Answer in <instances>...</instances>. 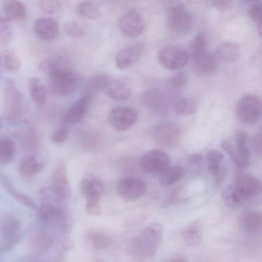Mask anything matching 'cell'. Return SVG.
Masks as SVG:
<instances>
[{
  "mask_svg": "<svg viewBox=\"0 0 262 262\" xmlns=\"http://www.w3.org/2000/svg\"><path fill=\"white\" fill-rule=\"evenodd\" d=\"M15 152L13 141L9 137L3 136L0 138V162L7 164L13 160Z\"/></svg>",
  "mask_w": 262,
  "mask_h": 262,
  "instance_id": "cell-35",
  "label": "cell"
},
{
  "mask_svg": "<svg viewBox=\"0 0 262 262\" xmlns=\"http://www.w3.org/2000/svg\"><path fill=\"white\" fill-rule=\"evenodd\" d=\"M1 179L2 183L6 190L14 198L23 205L31 209L36 207V204L34 200L28 195L16 190L5 176L1 174Z\"/></svg>",
  "mask_w": 262,
  "mask_h": 262,
  "instance_id": "cell-32",
  "label": "cell"
},
{
  "mask_svg": "<svg viewBox=\"0 0 262 262\" xmlns=\"http://www.w3.org/2000/svg\"><path fill=\"white\" fill-rule=\"evenodd\" d=\"M144 48L143 42H138L121 50L116 56V64L117 68L124 70L130 67L140 58Z\"/></svg>",
  "mask_w": 262,
  "mask_h": 262,
  "instance_id": "cell-17",
  "label": "cell"
},
{
  "mask_svg": "<svg viewBox=\"0 0 262 262\" xmlns=\"http://www.w3.org/2000/svg\"><path fill=\"white\" fill-rule=\"evenodd\" d=\"M212 2L214 7L221 11L229 9L233 4V0H212Z\"/></svg>",
  "mask_w": 262,
  "mask_h": 262,
  "instance_id": "cell-49",
  "label": "cell"
},
{
  "mask_svg": "<svg viewBox=\"0 0 262 262\" xmlns=\"http://www.w3.org/2000/svg\"><path fill=\"white\" fill-rule=\"evenodd\" d=\"M88 239L91 244L98 249H105L112 244L110 238L100 232H91L88 235Z\"/></svg>",
  "mask_w": 262,
  "mask_h": 262,
  "instance_id": "cell-40",
  "label": "cell"
},
{
  "mask_svg": "<svg viewBox=\"0 0 262 262\" xmlns=\"http://www.w3.org/2000/svg\"><path fill=\"white\" fill-rule=\"evenodd\" d=\"M158 59L161 64L169 70H177L185 66L188 60L187 52L176 45L166 46L160 49Z\"/></svg>",
  "mask_w": 262,
  "mask_h": 262,
  "instance_id": "cell-7",
  "label": "cell"
},
{
  "mask_svg": "<svg viewBox=\"0 0 262 262\" xmlns=\"http://www.w3.org/2000/svg\"><path fill=\"white\" fill-rule=\"evenodd\" d=\"M2 68L8 73H15L20 67V61L16 53L12 49L3 50L0 55Z\"/></svg>",
  "mask_w": 262,
  "mask_h": 262,
  "instance_id": "cell-29",
  "label": "cell"
},
{
  "mask_svg": "<svg viewBox=\"0 0 262 262\" xmlns=\"http://www.w3.org/2000/svg\"><path fill=\"white\" fill-rule=\"evenodd\" d=\"M144 104L159 115L166 114L168 109V101L163 92L158 88L146 90L142 95Z\"/></svg>",
  "mask_w": 262,
  "mask_h": 262,
  "instance_id": "cell-15",
  "label": "cell"
},
{
  "mask_svg": "<svg viewBox=\"0 0 262 262\" xmlns=\"http://www.w3.org/2000/svg\"><path fill=\"white\" fill-rule=\"evenodd\" d=\"M92 97L83 95L65 112L62 122L66 124H74L79 122L88 112Z\"/></svg>",
  "mask_w": 262,
  "mask_h": 262,
  "instance_id": "cell-21",
  "label": "cell"
},
{
  "mask_svg": "<svg viewBox=\"0 0 262 262\" xmlns=\"http://www.w3.org/2000/svg\"><path fill=\"white\" fill-rule=\"evenodd\" d=\"M3 92L5 115L9 121L14 122L21 116L23 95L15 82L11 79L5 80Z\"/></svg>",
  "mask_w": 262,
  "mask_h": 262,
  "instance_id": "cell-4",
  "label": "cell"
},
{
  "mask_svg": "<svg viewBox=\"0 0 262 262\" xmlns=\"http://www.w3.org/2000/svg\"><path fill=\"white\" fill-rule=\"evenodd\" d=\"M170 159L164 151L154 149L146 153L142 158L141 165L146 171L155 174H161L170 166Z\"/></svg>",
  "mask_w": 262,
  "mask_h": 262,
  "instance_id": "cell-11",
  "label": "cell"
},
{
  "mask_svg": "<svg viewBox=\"0 0 262 262\" xmlns=\"http://www.w3.org/2000/svg\"><path fill=\"white\" fill-rule=\"evenodd\" d=\"M206 158L209 163L221 164L224 160L223 154L217 150H210L207 155Z\"/></svg>",
  "mask_w": 262,
  "mask_h": 262,
  "instance_id": "cell-48",
  "label": "cell"
},
{
  "mask_svg": "<svg viewBox=\"0 0 262 262\" xmlns=\"http://www.w3.org/2000/svg\"><path fill=\"white\" fill-rule=\"evenodd\" d=\"M86 210L91 215H99L101 212L99 201L88 200L86 204Z\"/></svg>",
  "mask_w": 262,
  "mask_h": 262,
  "instance_id": "cell-47",
  "label": "cell"
},
{
  "mask_svg": "<svg viewBox=\"0 0 262 262\" xmlns=\"http://www.w3.org/2000/svg\"><path fill=\"white\" fill-rule=\"evenodd\" d=\"M38 215L42 224L50 228L63 231L66 226L63 211L52 203L43 202L40 206Z\"/></svg>",
  "mask_w": 262,
  "mask_h": 262,
  "instance_id": "cell-8",
  "label": "cell"
},
{
  "mask_svg": "<svg viewBox=\"0 0 262 262\" xmlns=\"http://www.w3.org/2000/svg\"><path fill=\"white\" fill-rule=\"evenodd\" d=\"M226 176V170L224 167L216 175L214 176L215 184L216 186L220 185L224 181Z\"/></svg>",
  "mask_w": 262,
  "mask_h": 262,
  "instance_id": "cell-52",
  "label": "cell"
},
{
  "mask_svg": "<svg viewBox=\"0 0 262 262\" xmlns=\"http://www.w3.org/2000/svg\"><path fill=\"white\" fill-rule=\"evenodd\" d=\"M50 188L57 202L67 200L71 195L66 168L62 161L58 162L55 166Z\"/></svg>",
  "mask_w": 262,
  "mask_h": 262,
  "instance_id": "cell-9",
  "label": "cell"
},
{
  "mask_svg": "<svg viewBox=\"0 0 262 262\" xmlns=\"http://www.w3.org/2000/svg\"><path fill=\"white\" fill-rule=\"evenodd\" d=\"M175 112L180 115H190L195 112L197 108L196 100L192 97H182L174 104Z\"/></svg>",
  "mask_w": 262,
  "mask_h": 262,
  "instance_id": "cell-36",
  "label": "cell"
},
{
  "mask_svg": "<svg viewBox=\"0 0 262 262\" xmlns=\"http://www.w3.org/2000/svg\"><path fill=\"white\" fill-rule=\"evenodd\" d=\"M162 236L163 228L160 224L154 223L148 226L133 239V251L142 256L153 257Z\"/></svg>",
  "mask_w": 262,
  "mask_h": 262,
  "instance_id": "cell-3",
  "label": "cell"
},
{
  "mask_svg": "<svg viewBox=\"0 0 262 262\" xmlns=\"http://www.w3.org/2000/svg\"><path fill=\"white\" fill-rule=\"evenodd\" d=\"M28 87L32 100L38 105H43L47 100V91L41 80L32 77L28 81Z\"/></svg>",
  "mask_w": 262,
  "mask_h": 262,
  "instance_id": "cell-28",
  "label": "cell"
},
{
  "mask_svg": "<svg viewBox=\"0 0 262 262\" xmlns=\"http://www.w3.org/2000/svg\"><path fill=\"white\" fill-rule=\"evenodd\" d=\"M80 189L88 200L99 201L104 191L101 180L97 176L90 174L82 180Z\"/></svg>",
  "mask_w": 262,
  "mask_h": 262,
  "instance_id": "cell-22",
  "label": "cell"
},
{
  "mask_svg": "<svg viewBox=\"0 0 262 262\" xmlns=\"http://www.w3.org/2000/svg\"><path fill=\"white\" fill-rule=\"evenodd\" d=\"M118 26L121 32L129 37H136L141 34L145 27L143 16L135 10L124 14L119 19Z\"/></svg>",
  "mask_w": 262,
  "mask_h": 262,
  "instance_id": "cell-12",
  "label": "cell"
},
{
  "mask_svg": "<svg viewBox=\"0 0 262 262\" xmlns=\"http://www.w3.org/2000/svg\"><path fill=\"white\" fill-rule=\"evenodd\" d=\"M62 60L59 57H51L41 61L38 66L40 71L47 74L53 70L62 67Z\"/></svg>",
  "mask_w": 262,
  "mask_h": 262,
  "instance_id": "cell-42",
  "label": "cell"
},
{
  "mask_svg": "<svg viewBox=\"0 0 262 262\" xmlns=\"http://www.w3.org/2000/svg\"><path fill=\"white\" fill-rule=\"evenodd\" d=\"M2 9L4 16L11 21L23 20L27 15L25 6L18 0H6L3 5Z\"/></svg>",
  "mask_w": 262,
  "mask_h": 262,
  "instance_id": "cell-27",
  "label": "cell"
},
{
  "mask_svg": "<svg viewBox=\"0 0 262 262\" xmlns=\"http://www.w3.org/2000/svg\"><path fill=\"white\" fill-rule=\"evenodd\" d=\"M262 102L256 95L248 94L238 101L236 107V113L239 119L245 123L255 122L260 116Z\"/></svg>",
  "mask_w": 262,
  "mask_h": 262,
  "instance_id": "cell-6",
  "label": "cell"
},
{
  "mask_svg": "<svg viewBox=\"0 0 262 262\" xmlns=\"http://www.w3.org/2000/svg\"><path fill=\"white\" fill-rule=\"evenodd\" d=\"M66 33L69 36L78 38L85 35V32L84 28L79 23L76 21H69L64 27Z\"/></svg>",
  "mask_w": 262,
  "mask_h": 262,
  "instance_id": "cell-43",
  "label": "cell"
},
{
  "mask_svg": "<svg viewBox=\"0 0 262 262\" xmlns=\"http://www.w3.org/2000/svg\"><path fill=\"white\" fill-rule=\"evenodd\" d=\"M33 32L39 39L49 41L55 39L59 33V26L52 18L41 17L34 23Z\"/></svg>",
  "mask_w": 262,
  "mask_h": 262,
  "instance_id": "cell-18",
  "label": "cell"
},
{
  "mask_svg": "<svg viewBox=\"0 0 262 262\" xmlns=\"http://www.w3.org/2000/svg\"><path fill=\"white\" fill-rule=\"evenodd\" d=\"M171 261H185L186 260L183 256H174L173 258H171V259L169 260Z\"/></svg>",
  "mask_w": 262,
  "mask_h": 262,
  "instance_id": "cell-54",
  "label": "cell"
},
{
  "mask_svg": "<svg viewBox=\"0 0 262 262\" xmlns=\"http://www.w3.org/2000/svg\"><path fill=\"white\" fill-rule=\"evenodd\" d=\"M111 76L105 73H98L91 76L84 86L83 95L93 98L99 92L102 91L111 81Z\"/></svg>",
  "mask_w": 262,
  "mask_h": 262,
  "instance_id": "cell-23",
  "label": "cell"
},
{
  "mask_svg": "<svg viewBox=\"0 0 262 262\" xmlns=\"http://www.w3.org/2000/svg\"><path fill=\"white\" fill-rule=\"evenodd\" d=\"M184 175L183 167L179 166L169 167L160 174L159 182L163 186H169L179 181Z\"/></svg>",
  "mask_w": 262,
  "mask_h": 262,
  "instance_id": "cell-33",
  "label": "cell"
},
{
  "mask_svg": "<svg viewBox=\"0 0 262 262\" xmlns=\"http://www.w3.org/2000/svg\"><path fill=\"white\" fill-rule=\"evenodd\" d=\"M233 185L246 195L248 200L262 193V182L257 177L249 173L237 174Z\"/></svg>",
  "mask_w": 262,
  "mask_h": 262,
  "instance_id": "cell-16",
  "label": "cell"
},
{
  "mask_svg": "<svg viewBox=\"0 0 262 262\" xmlns=\"http://www.w3.org/2000/svg\"><path fill=\"white\" fill-rule=\"evenodd\" d=\"M222 197L224 203L232 208H239L248 200L246 195L233 184L224 188L222 192Z\"/></svg>",
  "mask_w": 262,
  "mask_h": 262,
  "instance_id": "cell-26",
  "label": "cell"
},
{
  "mask_svg": "<svg viewBox=\"0 0 262 262\" xmlns=\"http://www.w3.org/2000/svg\"><path fill=\"white\" fill-rule=\"evenodd\" d=\"M192 59V69L194 72L201 77H207L213 74L217 68V62L214 55L205 51Z\"/></svg>",
  "mask_w": 262,
  "mask_h": 262,
  "instance_id": "cell-20",
  "label": "cell"
},
{
  "mask_svg": "<svg viewBox=\"0 0 262 262\" xmlns=\"http://www.w3.org/2000/svg\"><path fill=\"white\" fill-rule=\"evenodd\" d=\"M219 58L227 61H234L238 59L241 55L239 47L232 42H223L220 43L216 50Z\"/></svg>",
  "mask_w": 262,
  "mask_h": 262,
  "instance_id": "cell-31",
  "label": "cell"
},
{
  "mask_svg": "<svg viewBox=\"0 0 262 262\" xmlns=\"http://www.w3.org/2000/svg\"><path fill=\"white\" fill-rule=\"evenodd\" d=\"M137 118L136 111L127 106L115 107L111 111L108 116L111 125L120 131L129 128L136 122Z\"/></svg>",
  "mask_w": 262,
  "mask_h": 262,
  "instance_id": "cell-13",
  "label": "cell"
},
{
  "mask_svg": "<svg viewBox=\"0 0 262 262\" xmlns=\"http://www.w3.org/2000/svg\"><path fill=\"white\" fill-rule=\"evenodd\" d=\"M67 124L58 126L52 133L51 141L55 144H60L64 142L69 135V127Z\"/></svg>",
  "mask_w": 262,
  "mask_h": 262,
  "instance_id": "cell-44",
  "label": "cell"
},
{
  "mask_svg": "<svg viewBox=\"0 0 262 262\" xmlns=\"http://www.w3.org/2000/svg\"><path fill=\"white\" fill-rule=\"evenodd\" d=\"M189 79V75L185 72H179L174 74L170 78V84L174 87H180L186 84Z\"/></svg>",
  "mask_w": 262,
  "mask_h": 262,
  "instance_id": "cell-46",
  "label": "cell"
},
{
  "mask_svg": "<svg viewBox=\"0 0 262 262\" xmlns=\"http://www.w3.org/2000/svg\"><path fill=\"white\" fill-rule=\"evenodd\" d=\"M152 135L155 140L158 144L165 147H170L178 142L181 136V130L174 123L162 121L154 126Z\"/></svg>",
  "mask_w": 262,
  "mask_h": 262,
  "instance_id": "cell-10",
  "label": "cell"
},
{
  "mask_svg": "<svg viewBox=\"0 0 262 262\" xmlns=\"http://www.w3.org/2000/svg\"><path fill=\"white\" fill-rule=\"evenodd\" d=\"M167 12L166 21L168 28L177 33L188 32L193 24L190 12L180 0H162Z\"/></svg>",
  "mask_w": 262,
  "mask_h": 262,
  "instance_id": "cell-1",
  "label": "cell"
},
{
  "mask_svg": "<svg viewBox=\"0 0 262 262\" xmlns=\"http://www.w3.org/2000/svg\"><path fill=\"white\" fill-rule=\"evenodd\" d=\"M146 188L144 181L134 177L122 178L117 185L119 194L127 200H135L141 198L145 192Z\"/></svg>",
  "mask_w": 262,
  "mask_h": 262,
  "instance_id": "cell-14",
  "label": "cell"
},
{
  "mask_svg": "<svg viewBox=\"0 0 262 262\" xmlns=\"http://www.w3.org/2000/svg\"><path fill=\"white\" fill-rule=\"evenodd\" d=\"M103 92L110 98L116 101L126 100L130 90L127 83L122 80H111Z\"/></svg>",
  "mask_w": 262,
  "mask_h": 262,
  "instance_id": "cell-24",
  "label": "cell"
},
{
  "mask_svg": "<svg viewBox=\"0 0 262 262\" xmlns=\"http://www.w3.org/2000/svg\"><path fill=\"white\" fill-rule=\"evenodd\" d=\"M221 164L209 163L208 171L209 173L214 177L219 173L224 168Z\"/></svg>",
  "mask_w": 262,
  "mask_h": 262,
  "instance_id": "cell-51",
  "label": "cell"
},
{
  "mask_svg": "<svg viewBox=\"0 0 262 262\" xmlns=\"http://www.w3.org/2000/svg\"><path fill=\"white\" fill-rule=\"evenodd\" d=\"M248 13L250 17L257 24L258 33L262 38V3L252 6Z\"/></svg>",
  "mask_w": 262,
  "mask_h": 262,
  "instance_id": "cell-41",
  "label": "cell"
},
{
  "mask_svg": "<svg viewBox=\"0 0 262 262\" xmlns=\"http://www.w3.org/2000/svg\"><path fill=\"white\" fill-rule=\"evenodd\" d=\"M187 161L191 164L199 165L203 162L204 158L200 154H193L188 157Z\"/></svg>",
  "mask_w": 262,
  "mask_h": 262,
  "instance_id": "cell-50",
  "label": "cell"
},
{
  "mask_svg": "<svg viewBox=\"0 0 262 262\" xmlns=\"http://www.w3.org/2000/svg\"><path fill=\"white\" fill-rule=\"evenodd\" d=\"M185 244L188 246H195L202 239V225L200 221H194L186 227L183 233Z\"/></svg>",
  "mask_w": 262,
  "mask_h": 262,
  "instance_id": "cell-30",
  "label": "cell"
},
{
  "mask_svg": "<svg viewBox=\"0 0 262 262\" xmlns=\"http://www.w3.org/2000/svg\"><path fill=\"white\" fill-rule=\"evenodd\" d=\"M42 167V165L36 159L29 156L24 157L19 165V172L25 177H32L37 174Z\"/></svg>",
  "mask_w": 262,
  "mask_h": 262,
  "instance_id": "cell-34",
  "label": "cell"
},
{
  "mask_svg": "<svg viewBox=\"0 0 262 262\" xmlns=\"http://www.w3.org/2000/svg\"><path fill=\"white\" fill-rule=\"evenodd\" d=\"M11 21L5 16L0 19V43L2 46L9 45L14 37V31L10 24Z\"/></svg>",
  "mask_w": 262,
  "mask_h": 262,
  "instance_id": "cell-38",
  "label": "cell"
},
{
  "mask_svg": "<svg viewBox=\"0 0 262 262\" xmlns=\"http://www.w3.org/2000/svg\"><path fill=\"white\" fill-rule=\"evenodd\" d=\"M207 40L203 32L198 33L192 38L190 44V53L191 58H194L206 51Z\"/></svg>",
  "mask_w": 262,
  "mask_h": 262,
  "instance_id": "cell-39",
  "label": "cell"
},
{
  "mask_svg": "<svg viewBox=\"0 0 262 262\" xmlns=\"http://www.w3.org/2000/svg\"><path fill=\"white\" fill-rule=\"evenodd\" d=\"M21 227L20 221L13 215L7 214L2 218L0 223L1 252H7L17 245L21 238Z\"/></svg>",
  "mask_w": 262,
  "mask_h": 262,
  "instance_id": "cell-5",
  "label": "cell"
},
{
  "mask_svg": "<svg viewBox=\"0 0 262 262\" xmlns=\"http://www.w3.org/2000/svg\"><path fill=\"white\" fill-rule=\"evenodd\" d=\"M260 0H242L243 2L244 3H251L253 2H256L259 1Z\"/></svg>",
  "mask_w": 262,
  "mask_h": 262,
  "instance_id": "cell-55",
  "label": "cell"
},
{
  "mask_svg": "<svg viewBox=\"0 0 262 262\" xmlns=\"http://www.w3.org/2000/svg\"><path fill=\"white\" fill-rule=\"evenodd\" d=\"M254 145L256 151L262 154V136H259L256 138Z\"/></svg>",
  "mask_w": 262,
  "mask_h": 262,
  "instance_id": "cell-53",
  "label": "cell"
},
{
  "mask_svg": "<svg viewBox=\"0 0 262 262\" xmlns=\"http://www.w3.org/2000/svg\"><path fill=\"white\" fill-rule=\"evenodd\" d=\"M52 237L45 231L35 234L31 241L29 256L35 257L43 253L53 244Z\"/></svg>",
  "mask_w": 262,
  "mask_h": 262,
  "instance_id": "cell-25",
  "label": "cell"
},
{
  "mask_svg": "<svg viewBox=\"0 0 262 262\" xmlns=\"http://www.w3.org/2000/svg\"><path fill=\"white\" fill-rule=\"evenodd\" d=\"M60 0H40L39 7L43 12L51 14L58 11L61 7Z\"/></svg>",
  "mask_w": 262,
  "mask_h": 262,
  "instance_id": "cell-45",
  "label": "cell"
},
{
  "mask_svg": "<svg viewBox=\"0 0 262 262\" xmlns=\"http://www.w3.org/2000/svg\"><path fill=\"white\" fill-rule=\"evenodd\" d=\"M51 91L55 95L67 96L74 92L81 80L80 74L62 66L47 74Z\"/></svg>",
  "mask_w": 262,
  "mask_h": 262,
  "instance_id": "cell-2",
  "label": "cell"
},
{
  "mask_svg": "<svg viewBox=\"0 0 262 262\" xmlns=\"http://www.w3.org/2000/svg\"><path fill=\"white\" fill-rule=\"evenodd\" d=\"M238 223L240 228L246 233H259L262 231V213L253 209L244 210L238 216Z\"/></svg>",
  "mask_w": 262,
  "mask_h": 262,
  "instance_id": "cell-19",
  "label": "cell"
},
{
  "mask_svg": "<svg viewBox=\"0 0 262 262\" xmlns=\"http://www.w3.org/2000/svg\"><path fill=\"white\" fill-rule=\"evenodd\" d=\"M77 12L80 16L91 19H98L101 15L97 7L89 1L81 2L77 6Z\"/></svg>",
  "mask_w": 262,
  "mask_h": 262,
  "instance_id": "cell-37",
  "label": "cell"
}]
</instances>
